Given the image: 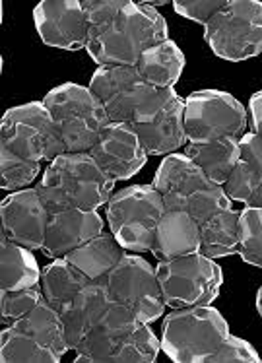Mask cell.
<instances>
[{
	"label": "cell",
	"instance_id": "6da1fadb",
	"mask_svg": "<svg viewBox=\"0 0 262 363\" xmlns=\"http://www.w3.org/2000/svg\"><path fill=\"white\" fill-rule=\"evenodd\" d=\"M169 39V28L156 8L128 2L115 20L91 31L86 51L99 67H136L144 52Z\"/></svg>",
	"mask_w": 262,
	"mask_h": 363
},
{
	"label": "cell",
	"instance_id": "7a4b0ae2",
	"mask_svg": "<svg viewBox=\"0 0 262 363\" xmlns=\"http://www.w3.org/2000/svg\"><path fill=\"white\" fill-rule=\"evenodd\" d=\"M113 181L90 152L62 154L43 173L38 183V193L49 214L62 210H86L93 212L113 196Z\"/></svg>",
	"mask_w": 262,
	"mask_h": 363
},
{
	"label": "cell",
	"instance_id": "3957f363",
	"mask_svg": "<svg viewBox=\"0 0 262 363\" xmlns=\"http://www.w3.org/2000/svg\"><path fill=\"white\" fill-rule=\"evenodd\" d=\"M229 336V325L216 307L173 309L161 325V352L175 363H204Z\"/></svg>",
	"mask_w": 262,
	"mask_h": 363
},
{
	"label": "cell",
	"instance_id": "277c9868",
	"mask_svg": "<svg viewBox=\"0 0 262 363\" xmlns=\"http://www.w3.org/2000/svg\"><path fill=\"white\" fill-rule=\"evenodd\" d=\"M59 128L67 154L90 152L109 123V115L98 96L86 86L67 82L52 88L43 99Z\"/></svg>",
	"mask_w": 262,
	"mask_h": 363
},
{
	"label": "cell",
	"instance_id": "5b68a950",
	"mask_svg": "<svg viewBox=\"0 0 262 363\" xmlns=\"http://www.w3.org/2000/svg\"><path fill=\"white\" fill-rule=\"evenodd\" d=\"M164 214V199L154 185L127 186L107 202L109 230L120 247L130 252L152 251L157 223Z\"/></svg>",
	"mask_w": 262,
	"mask_h": 363
},
{
	"label": "cell",
	"instance_id": "8992f818",
	"mask_svg": "<svg viewBox=\"0 0 262 363\" xmlns=\"http://www.w3.org/2000/svg\"><path fill=\"white\" fill-rule=\"evenodd\" d=\"M156 274L165 307L169 311L212 305L224 284V272L220 264L204 257L203 252L159 262Z\"/></svg>",
	"mask_w": 262,
	"mask_h": 363
},
{
	"label": "cell",
	"instance_id": "52a82bcc",
	"mask_svg": "<svg viewBox=\"0 0 262 363\" xmlns=\"http://www.w3.org/2000/svg\"><path fill=\"white\" fill-rule=\"evenodd\" d=\"M0 148L39 163H51L67 154L62 136L43 101H30L4 113Z\"/></svg>",
	"mask_w": 262,
	"mask_h": 363
},
{
	"label": "cell",
	"instance_id": "ba28073f",
	"mask_svg": "<svg viewBox=\"0 0 262 363\" xmlns=\"http://www.w3.org/2000/svg\"><path fill=\"white\" fill-rule=\"evenodd\" d=\"M204 41L217 59L243 62L262 52V2L227 0L206 26Z\"/></svg>",
	"mask_w": 262,
	"mask_h": 363
},
{
	"label": "cell",
	"instance_id": "9c48e42d",
	"mask_svg": "<svg viewBox=\"0 0 262 363\" xmlns=\"http://www.w3.org/2000/svg\"><path fill=\"white\" fill-rule=\"evenodd\" d=\"M185 130L188 142L241 140L247 134V109L222 89L193 91L185 99Z\"/></svg>",
	"mask_w": 262,
	"mask_h": 363
},
{
	"label": "cell",
	"instance_id": "30bf717a",
	"mask_svg": "<svg viewBox=\"0 0 262 363\" xmlns=\"http://www.w3.org/2000/svg\"><path fill=\"white\" fill-rule=\"evenodd\" d=\"M148 156H169L188 144L185 99L173 88L156 89L130 123Z\"/></svg>",
	"mask_w": 262,
	"mask_h": 363
},
{
	"label": "cell",
	"instance_id": "8fae6325",
	"mask_svg": "<svg viewBox=\"0 0 262 363\" xmlns=\"http://www.w3.org/2000/svg\"><path fill=\"white\" fill-rule=\"evenodd\" d=\"M107 291L113 303L127 307L146 325L164 317L167 309L156 270L138 255H125L113 268L107 276Z\"/></svg>",
	"mask_w": 262,
	"mask_h": 363
},
{
	"label": "cell",
	"instance_id": "7c38bea8",
	"mask_svg": "<svg viewBox=\"0 0 262 363\" xmlns=\"http://www.w3.org/2000/svg\"><path fill=\"white\" fill-rule=\"evenodd\" d=\"M88 88L98 96L113 123L128 125L157 89L144 80L136 67H99Z\"/></svg>",
	"mask_w": 262,
	"mask_h": 363
},
{
	"label": "cell",
	"instance_id": "4fadbf2b",
	"mask_svg": "<svg viewBox=\"0 0 262 363\" xmlns=\"http://www.w3.org/2000/svg\"><path fill=\"white\" fill-rule=\"evenodd\" d=\"M0 238L22 245L31 251L43 249L49 210L41 201L35 186L8 194L0 204Z\"/></svg>",
	"mask_w": 262,
	"mask_h": 363
},
{
	"label": "cell",
	"instance_id": "5bb4252c",
	"mask_svg": "<svg viewBox=\"0 0 262 363\" xmlns=\"http://www.w3.org/2000/svg\"><path fill=\"white\" fill-rule=\"evenodd\" d=\"M33 23L47 47L80 51L88 45L90 30L82 0H43L33 10Z\"/></svg>",
	"mask_w": 262,
	"mask_h": 363
},
{
	"label": "cell",
	"instance_id": "9a60e30c",
	"mask_svg": "<svg viewBox=\"0 0 262 363\" xmlns=\"http://www.w3.org/2000/svg\"><path fill=\"white\" fill-rule=\"evenodd\" d=\"M90 154L115 183L135 177L148 160V154L132 125L113 121L99 134Z\"/></svg>",
	"mask_w": 262,
	"mask_h": 363
},
{
	"label": "cell",
	"instance_id": "2e32d148",
	"mask_svg": "<svg viewBox=\"0 0 262 363\" xmlns=\"http://www.w3.org/2000/svg\"><path fill=\"white\" fill-rule=\"evenodd\" d=\"M138 325L140 320L136 319L135 313L119 303H111L98 325L74 350V363H109L113 354L135 333Z\"/></svg>",
	"mask_w": 262,
	"mask_h": 363
},
{
	"label": "cell",
	"instance_id": "e0dca14e",
	"mask_svg": "<svg viewBox=\"0 0 262 363\" xmlns=\"http://www.w3.org/2000/svg\"><path fill=\"white\" fill-rule=\"evenodd\" d=\"M105 231L103 218L98 210L86 212V210H62L49 214L47 222L45 245L43 255L49 259H64L68 252H72L90 239L98 238Z\"/></svg>",
	"mask_w": 262,
	"mask_h": 363
},
{
	"label": "cell",
	"instance_id": "ac0fdd59",
	"mask_svg": "<svg viewBox=\"0 0 262 363\" xmlns=\"http://www.w3.org/2000/svg\"><path fill=\"white\" fill-rule=\"evenodd\" d=\"M152 185L161 194L165 210H183L190 194L212 183L185 152H175L164 157Z\"/></svg>",
	"mask_w": 262,
	"mask_h": 363
},
{
	"label": "cell",
	"instance_id": "d6986e66",
	"mask_svg": "<svg viewBox=\"0 0 262 363\" xmlns=\"http://www.w3.org/2000/svg\"><path fill=\"white\" fill-rule=\"evenodd\" d=\"M111 297L107 291V280L90 282L70 303L60 311V319L64 325L68 350H76L93 326L98 325L105 311L111 305Z\"/></svg>",
	"mask_w": 262,
	"mask_h": 363
},
{
	"label": "cell",
	"instance_id": "ffe728a7",
	"mask_svg": "<svg viewBox=\"0 0 262 363\" xmlns=\"http://www.w3.org/2000/svg\"><path fill=\"white\" fill-rule=\"evenodd\" d=\"M200 251V223L183 210H165L157 223L152 255L159 262Z\"/></svg>",
	"mask_w": 262,
	"mask_h": 363
},
{
	"label": "cell",
	"instance_id": "44dd1931",
	"mask_svg": "<svg viewBox=\"0 0 262 363\" xmlns=\"http://www.w3.org/2000/svg\"><path fill=\"white\" fill-rule=\"evenodd\" d=\"M262 183V138L247 133L239 140V160L229 179L225 181V193L233 202H247L251 193Z\"/></svg>",
	"mask_w": 262,
	"mask_h": 363
},
{
	"label": "cell",
	"instance_id": "7402d4cb",
	"mask_svg": "<svg viewBox=\"0 0 262 363\" xmlns=\"http://www.w3.org/2000/svg\"><path fill=\"white\" fill-rule=\"evenodd\" d=\"M127 252L120 247L117 238L103 231L101 235L68 252L64 259L88 276L91 282H98V280H107L109 272L119 264Z\"/></svg>",
	"mask_w": 262,
	"mask_h": 363
},
{
	"label": "cell",
	"instance_id": "603a6c76",
	"mask_svg": "<svg viewBox=\"0 0 262 363\" xmlns=\"http://www.w3.org/2000/svg\"><path fill=\"white\" fill-rule=\"evenodd\" d=\"M187 59L175 41L167 39L144 52L136 62V68L144 80L157 89L173 88L185 70Z\"/></svg>",
	"mask_w": 262,
	"mask_h": 363
},
{
	"label": "cell",
	"instance_id": "cb8c5ba5",
	"mask_svg": "<svg viewBox=\"0 0 262 363\" xmlns=\"http://www.w3.org/2000/svg\"><path fill=\"white\" fill-rule=\"evenodd\" d=\"M185 154L204 171L210 183L224 186L239 160V140L222 138L212 142H188Z\"/></svg>",
	"mask_w": 262,
	"mask_h": 363
},
{
	"label": "cell",
	"instance_id": "d4e9b609",
	"mask_svg": "<svg viewBox=\"0 0 262 363\" xmlns=\"http://www.w3.org/2000/svg\"><path fill=\"white\" fill-rule=\"evenodd\" d=\"M41 270L31 249L0 238V291L39 286Z\"/></svg>",
	"mask_w": 262,
	"mask_h": 363
},
{
	"label": "cell",
	"instance_id": "484cf974",
	"mask_svg": "<svg viewBox=\"0 0 262 363\" xmlns=\"http://www.w3.org/2000/svg\"><path fill=\"white\" fill-rule=\"evenodd\" d=\"M90 282V278L72 262L67 259H55L41 270L39 286L43 289V297L60 313Z\"/></svg>",
	"mask_w": 262,
	"mask_h": 363
},
{
	"label": "cell",
	"instance_id": "4316f807",
	"mask_svg": "<svg viewBox=\"0 0 262 363\" xmlns=\"http://www.w3.org/2000/svg\"><path fill=\"white\" fill-rule=\"evenodd\" d=\"M12 326L31 336L33 340L39 342L41 346H45L47 350H51L59 359H62L68 352L64 325L60 319V313L47 301L45 297L39 301L38 307L28 317H23L22 320H18Z\"/></svg>",
	"mask_w": 262,
	"mask_h": 363
},
{
	"label": "cell",
	"instance_id": "83f0119b",
	"mask_svg": "<svg viewBox=\"0 0 262 363\" xmlns=\"http://www.w3.org/2000/svg\"><path fill=\"white\" fill-rule=\"evenodd\" d=\"M241 210H225L200 225V251L212 260L232 257L239 251Z\"/></svg>",
	"mask_w": 262,
	"mask_h": 363
},
{
	"label": "cell",
	"instance_id": "f1b7e54d",
	"mask_svg": "<svg viewBox=\"0 0 262 363\" xmlns=\"http://www.w3.org/2000/svg\"><path fill=\"white\" fill-rule=\"evenodd\" d=\"M0 359L2 363H59L51 350L41 346L16 326H2L0 333Z\"/></svg>",
	"mask_w": 262,
	"mask_h": 363
},
{
	"label": "cell",
	"instance_id": "f546056e",
	"mask_svg": "<svg viewBox=\"0 0 262 363\" xmlns=\"http://www.w3.org/2000/svg\"><path fill=\"white\" fill-rule=\"evenodd\" d=\"M159 352H161V340L154 334L150 325L140 323L135 328V333L113 354L109 363H154Z\"/></svg>",
	"mask_w": 262,
	"mask_h": 363
},
{
	"label": "cell",
	"instance_id": "4dcf8cb0",
	"mask_svg": "<svg viewBox=\"0 0 262 363\" xmlns=\"http://www.w3.org/2000/svg\"><path fill=\"white\" fill-rule=\"evenodd\" d=\"M41 171V163L0 148V189L8 193L30 189Z\"/></svg>",
	"mask_w": 262,
	"mask_h": 363
},
{
	"label": "cell",
	"instance_id": "1f68e13d",
	"mask_svg": "<svg viewBox=\"0 0 262 363\" xmlns=\"http://www.w3.org/2000/svg\"><path fill=\"white\" fill-rule=\"evenodd\" d=\"M243 262L262 268V208L245 206L239 216V251Z\"/></svg>",
	"mask_w": 262,
	"mask_h": 363
},
{
	"label": "cell",
	"instance_id": "d6a6232c",
	"mask_svg": "<svg viewBox=\"0 0 262 363\" xmlns=\"http://www.w3.org/2000/svg\"><path fill=\"white\" fill-rule=\"evenodd\" d=\"M232 199L227 196L225 189L222 185H208L190 194L183 206V212H187L195 222L203 225L204 222L212 220L214 216L222 214L225 210H232Z\"/></svg>",
	"mask_w": 262,
	"mask_h": 363
},
{
	"label": "cell",
	"instance_id": "836d02e7",
	"mask_svg": "<svg viewBox=\"0 0 262 363\" xmlns=\"http://www.w3.org/2000/svg\"><path fill=\"white\" fill-rule=\"evenodd\" d=\"M43 299L41 286L16 291H0V323L2 326H12L23 317H28L39 301Z\"/></svg>",
	"mask_w": 262,
	"mask_h": 363
},
{
	"label": "cell",
	"instance_id": "e575fe53",
	"mask_svg": "<svg viewBox=\"0 0 262 363\" xmlns=\"http://www.w3.org/2000/svg\"><path fill=\"white\" fill-rule=\"evenodd\" d=\"M204 363H261V356L253 348V344H249L239 336L229 334L220 344V348L206 357Z\"/></svg>",
	"mask_w": 262,
	"mask_h": 363
},
{
	"label": "cell",
	"instance_id": "d590c367",
	"mask_svg": "<svg viewBox=\"0 0 262 363\" xmlns=\"http://www.w3.org/2000/svg\"><path fill=\"white\" fill-rule=\"evenodd\" d=\"M128 2L130 0H82L84 16L90 33L115 20L127 8Z\"/></svg>",
	"mask_w": 262,
	"mask_h": 363
},
{
	"label": "cell",
	"instance_id": "8d00e7d4",
	"mask_svg": "<svg viewBox=\"0 0 262 363\" xmlns=\"http://www.w3.org/2000/svg\"><path fill=\"white\" fill-rule=\"evenodd\" d=\"M225 4L227 0H175L173 8L179 16L190 22L200 23L204 28Z\"/></svg>",
	"mask_w": 262,
	"mask_h": 363
},
{
	"label": "cell",
	"instance_id": "74e56055",
	"mask_svg": "<svg viewBox=\"0 0 262 363\" xmlns=\"http://www.w3.org/2000/svg\"><path fill=\"white\" fill-rule=\"evenodd\" d=\"M249 123H251V133L262 138V89L256 91L249 101Z\"/></svg>",
	"mask_w": 262,
	"mask_h": 363
},
{
	"label": "cell",
	"instance_id": "f35d334b",
	"mask_svg": "<svg viewBox=\"0 0 262 363\" xmlns=\"http://www.w3.org/2000/svg\"><path fill=\"white\" fill-rule=\"evenodd\" d=\"M245 206L262 208V183L258 186H256L253 193H251V196H249L247 202H245Z\"/></svg>",
	"mask_w": 262,
	"mask_h": 363
},
{
	"label": "cell",
	"instance_id": "ab89813d",
	"mask_svg": "<svg viewBox=\"0 0 262 363\" xmlns=\"http://www.w3.org/2000/svg\"><path fill=\"white\" fill-rule=\"evenodd\" d=\"M256 311H258V315H261L262 319V288L258 289V294H256Z\"/></svg>",
	"mask_w": 262,
	"mask_h": 363
}]
</instances>
